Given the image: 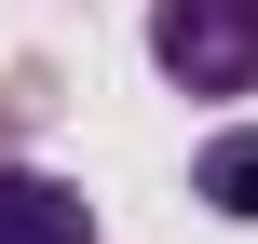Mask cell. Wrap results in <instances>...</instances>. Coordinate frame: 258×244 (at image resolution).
<instances>
[{"label":"cell","mask_w":258,"mask_h":244,"mask_svg":"<svg viewBox=\"0 0 258 244\" xmlns=\"http://www.w3.org/2000/svg\"><path fill=\"white\" fill-rule=\"evenodd\" d=\"M150 68L177 95H258V0H150Z\"/></svg>","instance_id":"cell-1"},{"label":"cell","mask_w":258,"mask_h":244,"mask_svg":"<svg viewBox=\"0 0 258 244\" xmlns=\"http://www.w3.org/2000/svg\"><path fill=\"white\" fill-rule=\"evenodd\" d=\"M0 244H95V204H82L68 177H27V163H0Z\"/></svg>","instance_id":"cell-2"},{"label":"cell","mask_w":258,"mask_h":244,"mask_svg":"<svg viewBox=\"0 0 258 244\" xmlns=\"http://www.w3.org/2000/svg\"><path fill=\"white\" fill-rule=\"evenodd\" d=\"M190 204H218V217H258V122L204 136V163H190Z\"/></svg>","instance_id":"cell-3"},{"label":"cell","mask_w":258,"mask_h":244,"mask_svg":"<svg viewBox=\"0 0 258 244\" xmlns=\"http://www.w3.org/2000/svg\"><path fill=\"white\" fill-rule=\"evenodd\" d=\"M0 109H14V95H0Z\"/></svg>","instance_id":"cell-4"}]
</instances>
